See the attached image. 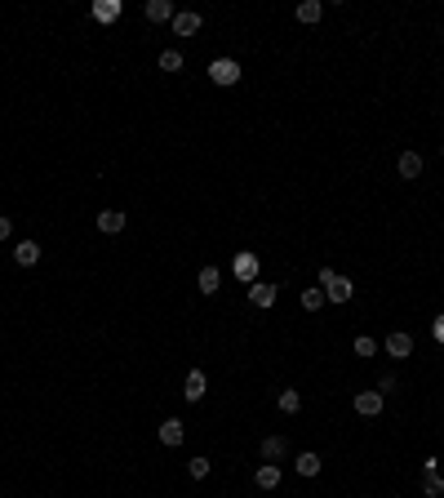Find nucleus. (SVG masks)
Segmentation results:
<instances>
[{
  "label": "nucleus",
  "instance_id": "obj_27",
  "mask_svg": "<svg viewBox=\"0 0 444 498\" xmlns=\"http://www.w3.org/2000/svg\"><path fill=\"white\" fill-rule=\"evenodd\" d=\"M9 231H14V223H9L5 214H0V240H9Z\"/></svg>",
  "mask_w": 444,
  "mask_h": 498
},
{
  "label": "nucleus",
  "instance_id": "obj_26",
  "mask_svg": "<svg viewBox=\"0 0 444 498\" xmlns=\"http://www.w3.org/2000/svg\"><path fill=\"white\" fill-rule=\"evenodd\" d=\"M431 334H436V343H444V316H436V321H431Z\"/></svg>",
  "mask_w": 444,
  "mask_h": 498
},
{
  "label": "nucleus",
  "instance_id": "obj_17",
  "mask_svg": "<svg viewBox=\"0 0 444 498\" xmlns=\"http://www.w3.org/2000/svg\"><path fill=\"white\" fill-rule=\"evenodd\" d=\"M218 285H222V271L218 267H205L200 276H196V289H200V294H218Z\"/></svg>",
  "mask_w": 444,
  "mask_h": 498
},
{
  "label": "nucleus",
  "instance_id": "obj_12",
  "mask_svg": "<svg viewBox=\"0 0 444 498\" xmlns=\"http://www.w3.org/2000/svg\"><path fill=\"white\" fill-rule=\"evenodd\" d=\"M120 14H125L120 0H93V18H98V23H116Z\"/></svg>",
  "mask_w": 444,
  "mask_h": 498
},
{
  "label": "nucleus",
  "instance_id": "obj_14",
  "mask_svg": "<svg viewBox=\"0 0 444 498\" xmlns=\"http://www.w3.org/2000/svg\"><path fill=\"white\" fill-rule=\"evenodd\" d=\"M253 481H258V490H276V485H280V467L276 463H258Z\"/></svg>",
  "mask_w": 444,
  "mask_h": 498
},
{
  "label": "nucleus",
  "instance_id": "obj_25",
  "mask_svg": "<svg viewBox=\"0 0 444 498\" xmlns=\"http://www.w3.org/2000/svg\"><path fill=\"white\" fill-rule=\"evenodd\" d=\"M351 347H355V356H373V352H377V343H373L369 334H360V338H355Z\"/></svg>",
  "mask_w": 444,
  "mask_h": 498
},
{
  "label": "nucleus",
  "instance_id": "obj_2",
  "mask_svg": "<svg viewBox=\"0 0 444 498\" xmlns=\"http://www.w3.org/2000/svg\"><path fill=\"white\" fill-rule=\"evenodd\" d=\"M351 405H355V414H360V418H377V414H382V405H386V396H382V392H355Z\"/></svg>",
  "mask_w": 444,
  "mask_h": 498
},
{
  "label": "nucleus",
  "instance_id": "obj_18",
  "mask_svg": "<svg viewBox=\"0 0 444 498\" xmlns=\"http://www.w3.org/2000/svg\"><path fill=\"white\" fill-rule=\"evenodd\" d=\"M174 32L178 36H196L200 32V14H174Z\"/></svg>",
  "mask_w": 444,
  "mask_h": 498
},
{
  "label": "nucleus",
  "instance_id": "obj_6",
  "mask_svg": "<svg viewBox=\"0 0 444 498\" xmlns=\"http://www.w3.org/2000/svg\"><path fill=\"white\" fill-rule=\"evenodd\" d=\"M205 387H209V378H205V370H191V374H187V383H183V396H187V400L196 405V400H205Z\"/></svg>",
  "mask_w": 444,
  "mask_h": 498
},
{
  "label": "nucleus",
  "instance_id": "obj_19",
  "mask_svg": "<svg viewBox=\"0 0 444 498\" xmlns=\"http://www.w3.org/2000/svg\"><path fill=\"white\" fill-rule=\"evenodd\" d=\"M320 14H325L320 0H302V5H298V23H320Z\"/></svg>",
  "mask_w": 444,
  "mask_h": 498
},
{
  "label": "nucleus",
  "instance_id": "obj_4",
  "mask_svg": "<svg viewBox=\"0 0 444 498\" xmlns=\"http://www.w3.org/2000/svg\"><path fill=\"white\" fill-rule=\"evenodd\" d=\"M231 271L244 280V285H253V280H258V253H249V249H244V253H235Z\"/></svg>",
  "mask_w": 444,
  "mask_h": 498
},
{
  "label": "nucleus",
  "instance_id": "obj_28",
  "mask_svg": "<svg viewBox=\"0 0 444 498\" xmlns=\"http://www.w3.org/2000/svg\"><path fill=\"white\" fill-rule=\"evenodd\" d=\"M440 156H444V147H440Z\"/></svg>",
  "mask_w": 444,
  "mask_h": 498
},
{
  "label": "nucleus",
  "instance_id": "obj_15",
  "mask_svg": "<svg viewBox=\"0 0 444 498\" xmlns=\"http://www.w3.org/2000/svg\"><path fill=\"white\" fill-rule=\"evenodd\" d=\"M294 467H298V476H320L325 458H320V454H311V449H307V454H298V458H294Z\"/></svg>",
  "mask_w": 444,
  "mask_h": 498
},
{
  "label": "nucleus",
  "instance_id": "obj_20",
  "mask_svg": "<svg viewBox=\"0 0 444 498\" xmlns=\"http://www.w3.org/2000/svg\"><path fill=\"white\" fill-rule=\"evenodd\" d=\"M302 307H307V312H320V307H325V289H320V285L302 289Z\"/></svg>",
  "mask_w": 444,
  "mask_h": 498
},
{
  "label": "nucleus",
  "instance_id": "obj_11",
  "mask_svg": "<svg viewBox=\"0 0 444 498\" xmlns=\"http://www.w3.org/2000/svg\"><path fill=\"white\" fill-rule=\"evenodd\" d=\"M276 294H280V289L276 285H262V280H253V285H249V303L253 307H271V303H276Z\"/></svg>",
  "mask_w": 444,
  "mask_h": 498
},
{
  "label": "nucleus",
  "instance_id": "obj_10",
  "mask_svg": "<svg viewBox=\"0 0 444 498\" xmlns=\"http://www.w3.org/2000/svg\"><path fill=\"white\" fill-rule=\"evenodd\" d=\"M98 231H102V236H116V231H125V214H120V210H102V214H98Z\"/></svg>",
  "mask_w": 444,
  "mask_h": 498
},
{
  "label": "nucleus",
  "instance_id": "obj_13",
  "mask_svg": "<svg viewBox=\"0 0 444 498\" xmlns=\"http://www.w3.org/2000/svg\"><path fill=\"white\" fill-rule=\"evenodd\" d=\"M395 169H400V178H422V156L418 152H400Z\"/></svg>",
  "mask_w": 444,
  "mask_h": 498
},
{
  "label": "nucleus",
  "instance_id": "obj_16",
  "mask_svg": "<svg viewBox=\"0 0 444 498\" xmlns=\"http://www.w3.org/2000/svg\"><path fill=\"white\" fill-rule=\"evenodd\" d=\"M285 454H289V445L280 436H267V440H262V463H280Z\"/></svg>",
  "mask_w": 444,
  "mask_h": 498
},
{
  "label": "nucleus",
  "instance_id": "obj_21",
  "mask_svg": "<svg viewBox=\"0 0 444 498\" xmlns=\"http://www.w3.org/2000/svg\"><path fill=\"white\" fill-rule=\"evenodd\" d=\"M160 71H183V54L165 49V54H160Z\"/></svg>",
  "mask_w": 444,
  "mask_h": 498
},
{
  "label": "nucleus",
  "instance_id": "obj_24",
  "mask_svg": "<svg viewBox=\"0 0 444 498\" xmlns=\"http://www.w3.org/2000/svg\"><path fill=\"white\" fill-rule=\"evenodd\" d=\"M187 472H191V481H205V476H209V458H191Z\"/></svg>",
  "mask_w": 444,
  "mask_h": 498
},
{
  "label": "nucleus",
  "instance_id": "obj_9",
  "mask_svg": "<svg viewBox=\"0 0 444 498\" xmlns=\"http://www.w3.org/2000/svg\"><path fill=\"white\" fill-rule=\"evenodd\" d=\"M183 436H187V422L183 418H165V422H160V440H165V445H183Z\"/></svg>",
  "mask_w": 444,
  "mask_h": 498
},
{
  "label": "nucleus",
  "instance_id": "obj_8",
  "mask_svg": "<svg viewBox=\"0 0 444 498\" xmlns=\"http://www.w3.org/2000/svg\"><path fill=\"white\" fill-rule=\"evenodd\" d=\"M14 262L18 267H36V262H40V245H36V240H18L14 245Z\"/></svg>",
  "mask_w": 444,
  "mask_h": 498
},
{
  "label": "nucleus",
  "instance_id": "obj_1",
  "mask_svg": "<svg viewBox=\"0 0 444 498\" xmlns=\"http://www.w3.org/2000/svg\"><path fill=\"white\" fill-rule=\"evenodd\" d=\"M320 289H325L329 303H351V294H355L351 280L338 276V271H329V267H320Z\"/></svg>",
  "mask_w": 444,
  "mask_h": 498
},
{
  "label": "nucleus",
  "instance_id": "obj_7",
  "mask_svg": "<svg viewBox=\"0 0 444 498\" xmlns=\"http://www.w3.org/2000/svg\"><path fill=\"white\" fill-rule=\"evenodd\" d=\"M143 14H147V23H174V14H178V9L169 5V0H147V5H143Z\"/></svg>",
  "mask_w": 444,
  "mask_h": 498
},
{
  "label": "nucleus",
  "instance_id": "obj_5",
  "mask_svg": "<svg viewBox=\"0 0 444 498\" xmlns=\"http://www.w3.org/2000/svg\"><path fill=\"white\" fill-rule=\"evenodd\" d=\"M386 356H395V361H404V356H413V338L404 334V330L386 334Z\"/></svg>",
  "mask_w": 444,
  "mask_h": 498
},
{
  "label": "nucleus",
  "instance_id": "obj_3",
  "mask_svg": "<svg viewBox=\"0 0 444 498\" xmlns=\"http://www.w3.org/2000/svg\"><path fill=\"white\" fill-rule=\"evenodd\" d=\"M209 80L213 84H235V80H240V63H235V58H213L209 63Z\"/></svg>",
  "mask_w": 444,
  "mask_h": 498
},
{
  "label": "nucleus",
  "instance_id": "obj_23",
  "mask_svg": "<svg viewBox=\"0 0 444 498\" xmlns=\"http://www.w3.org/2000/svg\"><path fill=\"white\" fill-rule=\"evenodd\" d=\"M280 409H285V414H298V409H302V396H298V392H280Z\"/></svg>",
  "mask_w": 444,
  "mask_h": 498
},
{
  "label": "nucleus",
  "instance_id": "obj_22",
  "mask_svg": "<svg viewBox=\"0 0 444 498\" xmlns=\"http://www.w3.org/2000/svg\"><path fill=\"white\" fill-rule=\"evenodd\" d=\"M422 490H427L431 498L444 494V476H440V472H427V476H422Z\"/></svg>",
  "mask_w": 444,
  "mask_h": 498
}]
</instances>
